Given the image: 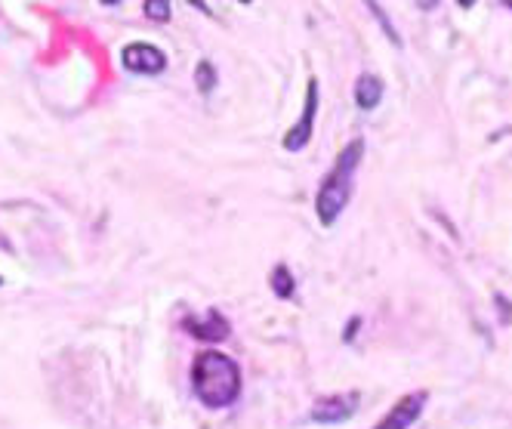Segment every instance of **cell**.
<instances>
[{"label":"cell","mask_w":512,"mask_h":429,"mask_svg":"<svg viewBox=\"0 0 512 429\" xmlns=\"http://www.w3.org/2000/svg\"><path fill=\"white\" fill-rule=\"evenodd\" d=\"M244 377L232 355L219 349H204L192 362V392L207 411L232 408L241 399Z\"/></svg>","instance_id":"obj_1"},{"label":"cell","mask_w":512,"mask_h":429,"mask_svg":"<svg viewBox=\"0 0 512 429\" xmlns=\"http://www.w3.org/2000/svg\"><path fill=\"white\" fill-rule=\"evenodd\" d=\"M364 158V139H352L349 146L337 155L331 173L321 180L318 198H315V210H318V220L324 229H331L340 213L346 210L349 198H352V183H355V170Z\"/></svg>","instance_id":"obj_2"},{"label":"cell","mask_w":512,"mask_h":429,"mask_svg":"<svg viewBox=\"0 0 512 429\" xmlns=\"http://www.w3.org/2000/svg\"><path fill=\"white\" fill-rule=\"evenodd\" d=\"M426 402H429V392H426V389L408 392V396H401V399L380 417V423H377L374 429H411V426L420 420Z\"/></svg>","instance_id":"obj_3"},{"label":"cell","mask_w":512,"mask_h":429,"mask_svg":"<svg viewBox=\"0 0 512 429\" xmlns=\"http://www.w3.org/2000/svg\"><path fill=\"white\" fill-rule=\"evenodd\" d=\"M315 115H318V81L312 78L309 87H306V105H303L300 121L284 133V149L287 152H303L309 146L312 130H315Z\"/></svg>","instance_id":"obj_4"},{"label":"cell","mask_w":512,"mask_h":429,"mask_svg":"<svg viewBox=\"0 0 512 429\" xmlns=\"http://www.w3.org/2000/svg\"><path fill=\"white\" fill-rule=\"evenodd\" d=\"M358 402L361 396L358 392H337V396H324L312 405L309 417L315 423H324V426H334V423H346L355 411H358Z\"/></svg>","instance_id":"obj_5"},{"label":"cell","mask_w":512,"mask_h":429,"mask_svg":"<svg viewBox=\"0 0 512 429\" xmlns=\"http://www.w3.org/2000/svg\"><path fill=\"white\" fill-rule=\"evenodd\" d=\"M182 331H186L189 337H195V340H201V343H219V340H226L232 334L226 315L219 309H207L204 318L201 315H186V318H182Z\"/></svg>","instance_id":"obj_6"},{"label":"cell","mask_w":512,"mask_h":429,"mask_svg":"<svg viewBox=\"0 0 512 429\" xmlns=\"http://www.w3.org/2000/svg\"><path fill=\"white\" fill-rule=\"evenodd\" d=\"M124 68L133 71V75H161L167 68V56L164 50L152 47V44H130L124 47Z\"/></svg>","instance_id":"obj_7"},{"label":"cell","mask_w":512,"mask_h":429,"mask_svg":"<svg viewBox=\"0 0 512 429\" xmlns=\"http://www.w3.org/2000/svg\"><path fill=\"white\" fill-rule=\"evenodd\" d=\"M383 99V81L377 75H361L355 81V105L361 112H374Z\"/></svg>","instance_id":"obj_8"},{"label":"cell","mask_w":512,"mask_h":429,"mask_svg":"<svg viewBox=\"0 0 512 429\" xmlns=\"http://www.w3.org/2000/svg\"><path fill=\"white\" fill-rule=\"evenodd\" d=\"M272 291H275V297H281V300H290L297 294V278H294V272H290L284 263H278L275 269H272Z\"/></svg>","instance_id":"obj_9"},{"label":"cell","mask_w":512,"mask_h":429,"mask_svg":"<svg viewBox=\"0 0 512 429\" xmlns=\"http://www.w3.org/2000/svg\"><path fill=\"white\" fill-rule=\"evenodd\" d=\"M145 16H149L152 22H158V25H167L170 16H173L170 0H145Z\"/></svg>","instance_id":"obj_10"},{"label":"cell","mask_w":512,"mask_h":429,"mask_svg":"<svg viewBox=\"0 0 512 429\" xmlns=\"http://www.w3.org/2000/svg\"><path fill=\"white\" fill-rule=\"evenodd\" d=\"M216 68L210 65V62H198V68H195V84H198V90L201 93H213V87H216Z\"/></svg>","instance_id":"obj_11"},{"label":"cell","mask_w":512,"mask_h":429,"mask_svg":"<svg viewBox=\"0 0 512 429\" xmlns=\"http://www.w3.org/2000/svg\"><path fill=\"white\" fill-rule=\"evenodd\" d=\"M368 10H371V13H374L377 19H380V28H383L386 34H389V41H392V44H401V38H398V34H395V28H392V22H389V16H386V13L380 10V4H377V0H368Z\"/></svg>","instance_id":"obj_12"},{"label":"cell","mask_w":512,"mask_h":429,"mask_svg":"<svg viewBox=\"0 0 512 429\" xmlns=\"http://www.w3.org/2000/svg\"><path fill=\"white\" fill-rule=\"evenodd\" d=\"M358 325H361V318H352V325H346V334H343V340H346V343H349V340H355Z\"/></svg>","instance_id":"obj_13"},{"label":"cell","mask_w":512,"mask_h":429,"mask_svg":"<svg viewBox=\"0 0 512 429\" xmlns=\"http://www.w3.org/2000/svg\"><path fill=\"white\" fill-rule=\"evenodd\" d=\"M435 4H438V0H417L420 10H435Z\"/></svg>","instance_id":"obj_14"},{"label":"cell","mask_w":512,"mask_h":429,"mask_svg":"<svg viewBox=\"0 0 512 429\" xmlns=\"http://www.w3.org/2000/svg\"><path fill=\"white\" fill-rule=\"evenodd\" d=\"M189 4H192L195 10H201V13H210V7L204 4V0H189Z\"/></svg>","instance_id":"obj_15"},{"label":"cell","mask_w":512,"mask_h":429,"mask_svg":"<svg viewBox=\"0 0 512 429\" xmlns=\"http://www.w3.org/2000/svg\"><path fill=\"white\" fill-rule=\"evenodd\" d=\"M460 7H463V10H469V7H475V0H460Z\"/></svg>","instance_id":"obj_16"},{"label":"cell","mask_w":512,"mask_h":429,"mask_svg":"<svg viewBox=\"0 0 512 429\" xmlns=\"http://www.w3.org/2000/svg\"><path fill=\"white\" fill-rule=\"evenodd\" d=\"M102 4H108V7H115V4H121V0H102Z\"/></svg>","instance_id":"obj_17"},{"label":"cell","mask_w":512,"mask_h":429,"mask_svg":"<svg viewBox=\"0 0 512 429\" xmlns=\"http://www.w3.org/2000/svg\"><path fill=\"white\" fill-rule=\"evenodd\" d=\"M503 7H509V10H512V0H503Z\"/></svg>","instance_id":"obj_18"},{"label":"cell","mask_w":512,"mask_h":429,"mask_svg":"<svg viewBox=\"0 0 512 429\" xmlns=\"http://www.w3.org/2000/svg\"><path fill=\"white\" fill-rule=\"evenodd\" d=\"M241 4H253V0H241Z\"/></svg>","instance_id":"obj_19"},{"label":"cell","mask_w":512,"mask_h":429,"mask_svg":"<svg viewBox=\"0 0 512 429\" xmlns=\"http://www.w3.org/2000/svg\"><path fill=\"white\" fill-rule=\"evenodd\" d=\"M0 284H4V278H0Z\"/></svg>","instance_id":"obj_20"}]
</instances>
